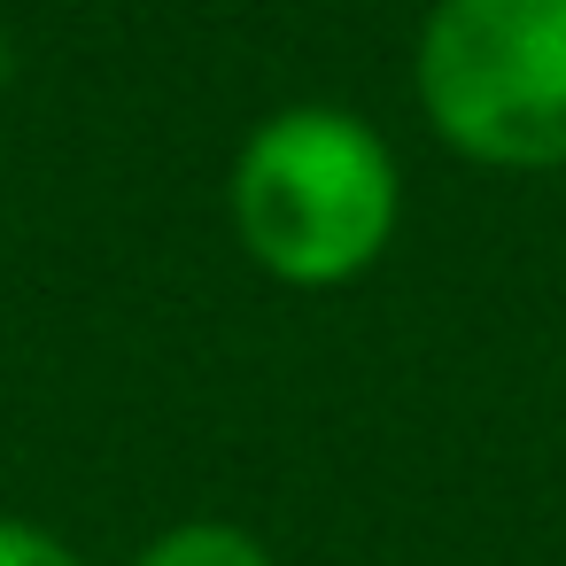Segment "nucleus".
Here are the masks:
<instances>
[{"label": "nucleus", "instance_id": "obj_3", "mask_svg": "<svg viewBox=\"0 0 566 566\" xmlns=\"http://www.w3.org/2000/svg\"><path fill=\"white\" fill-rule=\"evenodd\" d=\"M133 566H272V551L249 527H233V520H179Z\"/></svg>", "mask_w": 566, "mask_h": 566}, {"label": "nucleus", "instance_id": "obj_2", "mask_svg": "<svg viewBox=\"0 0 566 566\" xmlns=\"http://www.w3.org/2000/svg\"><path fill=\"white\" fill-rule=\"evenodd\" d=\"M411 86L481 171H566V0H434Z\"/></svg>", "mask_w": 566, "mask_h": 566}, {"label": "nucleus", "instance_id": "obj_1", "mask_svg": "<svg viewBox=\"0 0 566 566\" xmlns=\"http://www.w3.org/2000/svg\"><path fill=\"white\" fill-rule=\"evenodd\" d=\"M226 202L256 272H272L280 287H349L396 241L403 179L365 117L295 102L249 133Z\"/></svg>", "mask_w": 566, "mask_h": 566}, {"label": "nucleus", "instance_id": "obj_4", "mask_svg": "<svg viewBox=\"0 0 566 566\" xmlns=\"http://www.w3.org/2000/svg\"><path fill=\"white\" fill-rule=\"evenodd\" d=\"M0 566H86L63 535H48V527H32V520H17V512H0Z\"/></svg>", "mask_w": 566, "mask_h": 566}]
</instances>
